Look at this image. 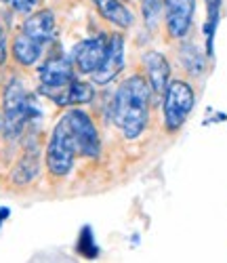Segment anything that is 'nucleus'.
<instances>
[{
    "label": "nucleus",
    "mask_w": 227,
    "mask_h": 263,
    "mask_svg": "<svg viewBox=\"0 0 227 263\" xmlns=\"http://www.w3.org/2000/svg\"><path fill=\"white\" fill-rule=\"evenodd\" d=\"M3 3H9V0H3Z\"/></svg>",
    "instance_id": "24"
},
{
    "label": "nucleus",
    "mask_w": 227,
    "mask_h": 263,
    "mask_svg": "<svg viewBox=\"0 0 227 263\" xmlns=\"http://www.w3.org/2000/svg\"><path fill=\"white\" fill-rule=\"evenodd\" d=\"M7 57H9V45H7V32L5 28L0 26V65L7 63Z\"/></svg>",
    "instance_id": "21"
},
{
    "label": "nucleus",
    "mask_w": 227,
    "mask_h": 263,
    "mask_svg": "<svg viewBox=\"0 0 227 263\" xmlns=\"http://www.w3.org/2000/svg\"><path fill=\"white\" fill-rule=\"evenodd\" d=\"M206 3V24H204V34H206V53L213 57V42H215V32L219 26L221 17V3L223 0H204Z\"/></svg>",
    "instance_id": "16"
},
{
    "label": "nucleus",
    "mask_w": 227,
    "mask_h": 263,
    "mask_svg": "<svg viewBox=\"0 0 227 263\" xmlns=\"http://www.w3.org/2000/svg\"><path fill=\"white\" fill-rule=\"evenodd\" d=\"M40 93L47 95L53 103L61 105V107H70V105H84L90 103L95 97L93 86L82 80H72L63 86H40Z\"/></svg>",
    "instance_id": "7"
},
{
    "label": "nucleus",
    "mask_w": 227,
    "mask_h": 263,
    "mask_svg": "<svg viewBox=\"0 0 227 263\" xmlns=\"http://www.w3.org/2000/svg\"><path fill=\"white\" fill-rule=\"evenodd\" d=\"M149 82L141 74H133L118 86L111 101V120L124 139H137L149 120Z\"/></svg>",
    "instance_id": "1"
},
{
    "label": "nucleus",
    "mask_w": 227,
    "mask_h": 263,
    "mask_svg": "<svg viewBox=\"0 0 227 263\" xmlns=\"http://www.w3.org/2000/svg\"><path fill=\"white\" fill-rule=\"evenodd\" d=\"M3 130L7 139H17L30 120L40 116V109L34 103V97L26 91V84L19 78H13L5 86L3 95Z\"/></svg>",
    "instance_id": "2"
},
{
    "label": "nucleus",
    "mask_w": 227,
    "mask_h": 263,
    "mask_svg": "<svg viewBox=\"0 0 227 263\" xmlns=\"http://www.w3.org/2000/svg\"><path fill=\"white\" fill-rule=\"evenodd\" d=\"M42 49H44V45H40L38 40L30 38L24 32L17 34L13 40V57L19 65H26V68L34 65L42 57Z\"/></svg>",
    "instance_id": "15"
},
{
    "label": "nucleus",
    "mask_w": 227,
    "mask_h": 263,
    "mask_svg": "<svg viewBox=\"0 0 227 263\" xmlns=\"http://www.w3.org/2000/svg\"><path fill=\"white\" fill-rule=\"evenodd\" d=\"M143 65L147 72V82L152 86V91L158 95H164L168 80H171V65L166 57L158 51H147L143 55Z\"/></svg>",
    "instance_id": "11"
},
{
    "label": "nucleus",
    "mask_w": 227,
    "mask_h": 263,
    "mask_svg": "<svg viewBox=\"0 0 227 263\" xmlns=\"http://www.w3.org/2000/svg\"><path fill=\"white\" fill-rule=\"evenodd\" d=\"M21 32L28 34L30 38L38 40L40 45H47V42L53 40L55 36V15L49 9H42V11H34L26 17L24 21V28Z\"/></svg>",
    "instance_id": "12"
},
{
    "label": "nucleus",
    "mask_w": 227,
    "mask_h": 263,
    "mask_svg": "<svg viewBox=\"0 0 227 263\" xmlns=\"http://www.w3.org/2000/svg\"><path fill=\"white\" fill-rule=\"evenodd\" d=\"M196 103L194 89L185 80L168 82L164 91V124L168 130H179L192 114Z\"/></svg>",
    "instance_id": "4"
},
{
    "label": "nucleus",
    "mask_w": 227,
    "mask_h": 263,
    "mask_svg": "<svg viewBox=\"0 0 227 263\" xmlns=\"http://www.w3.org/2000/svg\"><path fill=\"white\" fill-rule=\"evenodd\" d=\"M179 55H181V61H183V65H185V70L192 76H200L204 72V57L200 55V51L194 45H183Z\"/></svg>",
    "instance_id": "17"
},
{
    "label": "nucleus",
    "mask_w": 227,
    "mask_h": 263,
    "mask_svg": "<svg viewBox=\"0 0 227 263\" xmlns=\"http://www.w3.org/2000/svg\"><path fill=\"white\" fill-rule=\"evenodd\" d=\"M0 133H3V116H0Z\"/></svg>",
    "instance_id": "23"
},
{
    "label": "nucleus",
    "mask_w": 227,
    "mask_h": 263,
    "mask_svg": "<svg viewBox=\"0 0 227 263\" xmlns=\"http://www.w3.org/2000/svg\"><path fill=\"white\" fill-rule=\"evenodd\" d=\"M11 7L15 13H21V15H30L34 13L40 5H42V0H9Z\"/></svg>",
    "instance_id": "20"
},
{
    "label": "nucleus",
    "mask_w": 227,
    "mask_h": 263,
    "mask_svg": "<svg viewBox=\"0 0 227 263\" xmlns=\"http://www.w3.org/2000/svg\"><path fill=\"white\" fill-rule=\"evenodd\" d=\"M141 3H143V17L147 21V26L154 28L158 24V17L162 13L164 0H141Z\"/></svg>",
    "instance_id": "19"
},
{
    "label": "nucleus",
    "mask_w": 227,
    "mask_h": 263,
    "mask_svg": "<svg viewBox=\"0 0 227 263\" xmlns=\"http://www.w3.org/2000/svg\"><path fill=\"white\" fill-rule=\"evenodd\" d=\"M9 213H11V211H9L7 206H0V223H3V221H5V219L9 217Z\"/></svg>",
    "instance_id": "22"
},
{
    "label": "nucleus",
    "mask_w": 227,
    "mask_h": 263,
    "mask_svg": "<svg viewBox=\"0 0 227 263\" xmlns=\"http://www.w3.org/2000/svg\"><path fill=\"white\" fill-rule=\"evenodd\" d=\"M107 36L105 34H97L80 40L78 45L72 49V61L74 68L80 74H93L99 70V65L105 59V51H107Z\"/></svg>",
    "instance_id": "6"
},
{
    "label": "nucleus",
    "mask_w": 227,
    "mask_h": 263,
    "mask_svg": "<svg viewBox=\"0 0 227 263\" xmlns=\"http://www.w3.org/2000/svg\"><path fill=\"white\" fill-rule=\"evenodd\" d=\"M124 68V36L122 34H111L107 40V51H105V59L99 65V70L93 72L95 84H107L116 78Z\"/></svg>",
    "instance_id": "9"
},
{
    "label": "nucleus",
    "mask_w": 227,
    "mask_h": 263,
    "mask_svg": "<svg viewBox=\"0 0 227 263\" xmlns=\"http://www.w3.org/2000/svg\"><path fill=\"white\" fill-rule=\"evenodd\" d=\"M76 249H78V253H80L82 257H86V259H95V257L99 255V249H97V245H95L93 230H90L88 226L82 228V232H80V236H78Z\"/></svg>",
    "instance_id": "18"
},
{
    "label": "nucleus",
    "mask_w": 227,
    "mask_h": 263,
    "mask_svg": "<svg viewBox=\"0 0 227 263\" xmlns=\"http://www.w3.org/2000/svg\"><path fill=\"white\" fill-rule=\"evenodd\" d=\"M164 13L171 38H183L192 30L196 0H164Z\"/></svg>",
    "instance_id": "8"
},
{
    "label": "nucleus",
    "mask_w": 227,
    "mask_h": 263,
    "mask_svg": "<svg viewBox=\"0 0 227 263\" xmlns=\"http://www.w3.org/2000/svg\"><path fill=\"white\" fill-rule=\"evenodd\" d=\"M38 175H40V154L38 149H28L11 171V181L15 185H28Z\"/></svg>",
    "instance_id": "14"
},
{
    "label": "nucleus",
    "mask_w": 227,
    "mask_h": 263,
    "mask_svg": "<svg viewBox=\"0 0 227 263\" xmlns=\"http://www.w3.org/2000/svg\"><path fill=\"white\" fill-rule=\"evenodd\" d=\"M63 118L67 120L72 128V135L76 139L78 145V154L84 158H99L101 154V137H99V130L84 109H70L65 112Z\"/></svg>",
    "instance_id": "5"
},
{
    "label": "nucleus",
    "mask_w": 227,
    "mask_h": 263,
    "mask_svg": "<svg viewBox=\"0 0 227 263\" xmlns=\"http://www.w3.org/2000/svg\"><path fill=\"white\" fill-rule=\"evenodd\" d=\"M95 5L97 13L109 21V24L118 26V28H133L135 24V17L130 13L128 7H124L122 0H90Z\"/></svg>",
    "instance_id": "13"
},
{
    "label": "nucleus",
    "mask_w": 227,
    "mask_h": 263,
    "mask_svg": "<svg viewBox=\"0 0 227 263\" xmlns=\"http://www.w3.org/2000/svg\"><path fill=\"white\" fill-rule=\"evenodd\" d=\"M38 78H40L42 86H63L67 82H72L74 80V61L63 55L51 57L40 65Z\"/></svg>",
    "instance_id": "10"
},
{
    "label": "nucleus",
    "mask_w": 227,
    "mask_h": 263,
    "mask_svg": "<svg viewBox=\"0 0 227 263\" xmlns=\"http://www.w3.org/2000/svg\"><path fill=\"white\" fill-rule=\"evenodd\" d=\"M76 154H78V145L72 135V128L67 124V120L61 116L53 128L51 139L47 143V154H44L49 173L53 177H65V175H70V171L74 168V162H76Z\"/></svg>",
    "instance_id": "3"
}]
</instances>
